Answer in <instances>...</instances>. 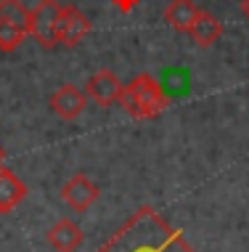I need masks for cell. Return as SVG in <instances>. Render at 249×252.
Instances as JSON below:
<instances>
[{
	"label": "cell",
	"mask_w": 249,
	"mask_h": 252,
	"mask_svg": "<svg viewBox=\"0 0 249 252\" xmlns=\"http://www.w3.org/2000/svg\"><path fill=\"white\" fill-rule=\"evenodd\" d=\"M96 252H196L154 207H140Z\"/></svg>",
	"instance_id": "obj_1"
},
{
	"label": "cell",
	"mask_w": 249,
	"mask_h": 252,
	"mask_svg": "<svg viewBox=\"0 0 249 252\" xmlns=\"http://www.w3.org/2000/svg\"><path fill=\"white\" fill-rule=\"evenodd\" d=\"M170 98H167L165 88L159 85L157 77L140 72L122 88L119 96V106L130 114L133 120H154L167 109Z\"/></svg>",
	"instance_id": "obj_2"
},
{
	"label": "cell",
	"mask_w": 249,
	"mask_h": 252,
	"mask_svg": "<svg viewBox=\"0 0 249 252\" xmlns=\"http://www.w3.org/2000/svg\"><path fill=\"white\" fill-rule=\"evenodd\" d=\"M61 16V3L58 0H37L35 8H29V35L37 40L43 48H56V24Z\"/></svg>",
	"instance_id": "obj_3"
},
{
	"label": "cell",
	"mask_w": 249,
	"mask_h": 252,
	"mask_svg": "<svg viewBox=\"0 0 249 252\" xmlns=\"http://www.w3.org/2000/svg\"><path fill=\"white\" fill-rule=\"evenodd\" d=\"M87 32H90V19L85 16L77 5H61V16H58V24H56V40L58 45H77Z\"/></svg>",
	"instance_id": "obj_4"
},
{
	"label": "cell",
	"mask_w": 249,
	"mask_h": 252,
	"mask_svg": "<svg viewBox=\"0 0 249 252\" xmlns=\"http://www.w3.org/2000/svg\"><path fill=\"white\" fill-rule=\"evenodd\" d=\"M122 83L111 69H98L90 74V80L85 83V93L87 98H93L101 106H109V104H119V96H122Z\"/></svg>",
	"instance_id": "obj_5"
},
{
	"label": "cell",
	"mask_w": 249,
	"mask_h": 252,
	"mask_svg": "<svg viewBox=\"0 0 249 252\" xmlns=\"http://www.w3.org/2000/svg\"><path fill=\"white\" fill-rule=\"evenodd\" d=\"M98 194H101L98 186L87 178L85 173L72 175V178L64 183V189H61V199L69 204L72 210H77V213H85V210L98 199Z\"/></svg>",
	"instance_id": "obj_6"
},
{
	"label": "cell",
	"mask_w": 249,
	"mask_h": 252,
	"mask_svg": "<svg viewBox=\"0 0 249 252\" xmlns=\"http://www.w3.org/2000/svg\"><path fill=\"white\" fill-rule=\"evenodd\" d=\"M87 106V93H83L77 85L64 83L61 88H56L51 96V109L56 117L61 120H75L83 114V109Z\"/></svg>",
	"instance_id": "obj_7"
},
{
	"label": "cell",
	"mask_w": 249,
	"mask_h": 252,
	"mask_svg": "<svg viewBox=\"0 0 249 252\" xmlns=\"http://www.w3.org/2000/svg\"><path fill=\"white\" fill-rule=\"evenodd\" d=\"M45 239L56 252H75L83 244V228L75 220H69V218H61V220H56L48 228Z\"/></svg>",
	"instance_id": "obj_8"
},
{
	"label": "cell",
	"mask_w": 249,
	"mask_h": 252,
	"mask_svg": "<svg viewBox=\"0 0 249 252\" xmlns=\"http://www.w3.org/2000/svg\"><path fill=\"white\" fill-rule=\"evenodd\" d=\"M29 189L13 170L0 167V213H11L27 199Z\"/></svg>",
	"instance_id": "obj_9"
},
{
	"label": "cell",
	"mask_w": 249,
	"mask_h": 252,
	"mask_svg": "<svg viewBox=\"0 0 249 252\" xmlns=\"http://www.w3.org/2000/svg\"><path fill=\"white\" fill-rule=\"evenodd\" d=\"M188 35H191L194 43H199L201 48L218 43L220 35H223V22L218 16H212L210 11H199V16L194 19V24L188 27Z\"/></svg>",
	"instance_id": "obj_10"
},
{
	"label": "cell",
	"mask_w": 249,
	"mask_h": 252,
	"mask_svg": "<svg viewBox=\"0 0 249 252\" xmlns=\"http://www.w3.org/2000/svg\"><path fill=\"white\" fill-rule=\"evenodd\" d=\"M199 5L194 0H170V5L165 8V19L167 24L175 27L180 32H188V27L194 24V19L199 16Z\"/></svg>",
	"instance_id": "obj_11"
},
{
	"label": "cell",
	"mask_w": 249,
	"mask_h": 252,
	"mask_svg": "<svg viewBox=\"0 0 249 252\" xmlns=\"http://www.w3.org/2000/svg\"><path fill=\"white\" fill-rule=\"evenodd\" d=\"M24 37H27V32L22 30V27H16L11 19H5L3 13H0V51L3 53L16 51L19 45L24 43Z\"/></svg>",
	"instance_id": "obj_12"
},
{
	"label": "cell",
	"mask_w": 249,
	"mask_h": 252,
	"mask_svg": "<svg viewBox=\"0 0 249 252\" xmlns=\"http://www.w3.org/2000/svg\"><path fill=\"white\" fill-rule=\"evenodd\" d=\"M0 13L29 35V8H27L22 0H0Z\"/></svg>",
	"instance_id": "obj_13"
},
{
	"label": "cell",
	"mask_w": 249,
	"mask_h": 252,
	"mask_svg": "<svg viewBox=\"0 0 249 252\" xmlns=\"http://www.w3.org/2000/svg\"><path fill=\"white\" fill-rule=\"evenodd\" d=\"M136 3H138V0H114V5H119L122 11H130Z\"/></svg>",
	"instance_id": "obj_14"
},
{
	"label": "cell",
	"mask_w": 249,
	"mask_h": 252,
	"mask_svg": "<svg viewBox=\"0 0 249 252\" xmlns=\"http://www.w3.org/2000/svg\"><path fill=\"white\" fill-rule=\"evenodd\" d=\"M239 8H241V13H244V19H249V0H241Z\"/></svg>",
	"instance_id": "obj_15"
},
{
	"label": "cell",
	"mask_w": 249,
	"mask_h": 252,
	"mask_svg": "<svg viewBox=\"0 0 249 252\" xmlns=\"http://www.w3.org/2000/svg\"><path fill=\"white\" fill-rule=\"evenodd\" d=\"M3 162H5V149L0 146V167H3Z\"/></svg>",
	"instance_id": "obj_16"
}]
</instances>
